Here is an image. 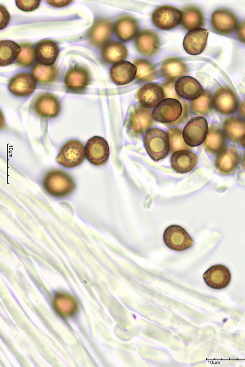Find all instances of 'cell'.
<instances>
[{
  "instance_id": "obj_2",
  "label": "cell",
  "mask_w": 245,
  "mask_h": 367,
  "mask_svg": "<svg viewBox=\"0 0 245 367\" xmlns=\"http://www.w3.org/2000/svg\"><path fill=\"white\" fill-rule=\"evenodd\" d=\"M43 186L49 194L57 198L69 195L75 188L72 177L60 170H52L48 172L43 179Z\"/></svg>"
},
{
  "instance_id": "obj_31",
  "label": "cell",
  "mask_w": 245,
  "mask_h": 367,
  "mask_svg": "<svg viewBox=\"0 0 245 367\" xmlns=\"http://www.w3.org/2000/svg\"><path fill=\"white\" fill-rule=\"evenodd\" d=\"M21 51L20 47L15 42L10 40L0 42V65L6 66L12 64L18 57Z\"/></svg>"
},
{
  "instance_id": "obj_4",
  "label": "cell",
  "mask_w": 245,
  "mask_h": 367,
  "mask_svg": "<svg viewBox=\"0 0 245 367\" xmlns=\"http://www.w3.org/2000/svg\"><path fill=\"white\" fill-rule=\"evenodd\" d=\"M85 157L83 144L77 139L67 141L61 148L56 158L57 161L67 168H74L80 165Z\"/></svg>"
},
{
  "instance_id": "obj_37",
  "label": "cell",
  "mask_w": 245,
  "mask_h": 367,
  "mask_svg": "<svg viewBox=\"0 0 245 367\" xmlns=\"http://www.w3.org/2000/svg\"><path fill=\"white\" fill-rule=\"evenodd\" d=\"M58 298L62 301L61 308L58 313L64 316L72 315L76 309V303L73 298L65 295H58Z\"/></svg>"
},
{
  "instance_id": "obj_8",
  "label": "cell",
  "mask_w": 245,
  "mask_h": 367,
  "mask_svg": "<svg viewBox=\"0 0 245 367\" xmlns=\"http://www.w3.org/2000/svg\"><path fill=\"white\" fill-rule=\"evenodd\" d=\"M85 157L92 165L101 166L108 161L110 151L107 141L102 137L94 136L87 141L85 147Z\"/></svg>"
},
{
  "instance_id": "obj_29",
  "label": "cell",
  "mask_w": 245,
  "mask_h": 367,
  "mask_svg": "<svg viewBox=\"0 0 245 367\" xmlns=\"http://www.w3.org/2000/svg\"><path fill=\"white\" fill-rule=\"evenodd\" d=\"M181 26L187 30L200 28L204 23V18L201 11L196 7L190 5L182 10Z\"/></svg>"
},
{
  "instance_id": "obj_41",
  "label": "cell",
  "mask_w": 245,
  "mask_h": 367,
  "mask_svg": "<svg viewBox=\"0 0 245 367\" xmlns=\"http://www.w3.org/2000/svg\"><path fill=\"white\" fill-rule=\"evenodd\" d=\"M46 1L49 5L55 7H62L66 6L69 5L73 0H46Z\"/></svg>"
},
{
  "instance_id": "obj_10",
  "label": "cell",
  "mask_w": 245,
  "mask_h": 367,
  "mask_svg": "<svg viewBox=\"0 0 245 367\" xmlns=\"http://www.w3.org/2000/svg\"><path fill=\"white\" fill-rule=\"evenodd\" d=\"M212 105L215 110L222 115L233 114L238 107V100L234 92L228 87L220 88L212 99Z\"/></svg>"
},
{
  "instance_id": "obj_45",
  "label": "cell",
  "mask_w": 245,
  "mask_h": 367,
  "mask_svg": "<svg viewBox=\"0 0 245 367\" xmlns=\"http://www.w3.org/2000/svg\"><path fill=\"white\" fill-rule=\"evenodd\" d=\"M243 166L244 169L245 171V154L244 155L243 160Z\"/></svg>"
},
{
  "instance_id": "obj_14",
  "label": "cell",
  "mask_w": 245,
  "mask_h": 367,
  "mask_svg": "<svg viewBox=\"0 0 245 367\" xmlns=\"http://www.w3.org/2000/svg\"><path fill=\"white\" fill-rule=\"evenodd\" d=\"M153 122L151 110L139 105L135 108L131 114L129 126L135 134L141 135L151 127Z\"/></svg>"
},
{
  "instance_id": "obj_19",
  "label": "cell",
  "mask_w": 245,
  "mask_h": 367,
  "mask_svg": "<svg viewBox=\"0 0 245 367\" xmlns=\"http://www.w3.org/2000/svg\"><path fill=\"white\" fill-rule=\"evenodd\" d=\"M175 90L178 96L188 100L197 99L204 92L198 81L189 76L180 77L175 82Z\"/></svg>"
},
{
  "instance_id": "obj_1",
  "label": "cell",
  "mask_w": 245,
  "mask_h": 367,
  "mask_svg": "<svg viewBox=\"0 0 245 367\" xmlns=\"http://www.w3.org/2000/svg\"><path fill=\"white\" fill-rule=\"evenodd\" d=\"M153 118L167 125L182 122L187 115V109L174 98H166L161 101L152 112Z\"/></svg>"
},
{
  "instance_id": "obj_7",
  "label": "cell",
  "mask_w": 245,
  "mask_h": 367,
  "mask_svg": "<svg viewBox=\"0 0 245 367\" xmlns=\"http://www.w3.org/2000/svg\"><path fill=\"white\" fill-rule=\"evenodd\" d=\"M163 237L165 244L169 249L175 251L186 250L194 245V241L187 231L177 225L167 227Z\"/></svg>"
},
{
  "instance_id": "obj_23",
  "label": "cell",
  "mask_w": 245,
  "mask_h": 367,
  "mask_svg": "<svg viewBox=\"0 0 245 367\" xmlns=\"http://www.w3.org/2000/svg\"><path fill=\"white\" fill-rule=\"evenodd\" d=\"M197 157L187 150H182L173 153L171 159L172 168L177 173L184 174L192 171L196 166Z\"/></svg>"
},
{
  "instance_id": "obj_21",
  "label": "cell",
  "mask_w": 245,
  "mask_h": 367,
  "mask_svg": "<svg viewBox=\"0 0 245 367\" xmlns=\"http://www.w3.org/2000/svg\"><path fill=\"white\" fill-rule=\"evenodd\" d=\"M59 52L57 44L49 39L39 41L34 49L35 57L42 65L51 66L56 61Z\"/></svg>"
},
{
  "instance_id": "obj_15",
  "label": "cell",
  "mask_w": 245,
  "mask_h": 367,
  "mask_svg": "<svg viewBox=\"0 0 245 367\" xmlns=\"http://www.w3.org/2000/svg\"><path fill=\"white\" fill-rule=\"evenodd\" d=\"M240 161L237 149L234 146L224 148L215 160V167L221 174L228 175L235 171Z\"/></svg>"
},
{
  "instance_id": "obj_38",
  "label": "cell",
  "mask_w": 245,
  "mask_h": 367,
  "mask_svg": "<svg viewBox=\"0 0 245 367\" xmlns=\"http://www.w3.org/2000/svg\"><path fill=\"white\" fill-rule=\"evenodd\" d=\"M41 1L40 0H15V3L22 11L30 12L38 8Z\"/></svg>"
},
{
  "instance_id": "obj_42",
  "label": "cell",
  "mask_w": 245,
  "mask_h": 367,
  "mask_svg": "<svg viewBox=\"0 0 245 367\" xmlns=\"http://www.w3.org/2000/svg\"><path fill=\"white\" fill-rule=\"evenodd\" d=\"M237 34L238 39L241 42L245 44V22L239 25Z\"/></svg>"
},
{
  "instance_id": "obj_6",
  "label": "cell",
  "mask_w": 245,
  "mask_h": 367,
  "mask_svg": "<svg viewBox=\"0 0 245 367\" xmlns=\"http://www.w3.org/2000/svg\"><path fill=\"white\" fill-rule=\"evenodd\" d=\"M208 131V124L204 117L193 118L188 122L183 129L184 141L190 147L198 146L205 140Z\"/></svg>"
},
{
  "instance_id": "obj_40",
  "label": "cell",
  "mask_w": 245,
  "mask_h": 367,
  "mask_svg": "<svg viewBox=\"0 0 245 367\" xmlns=\"http://www.w3.org/2000/svg\"><path fill=\"white\" fill-rule=\"evenodd\" d=\"M10 20L9 14L6 9L0 5V29H4L8 24Z\"/></svg>"
},
{
  "instance_id": "obj_5",
  "label": "cell",
  "mask_w": 245,
  "mask_h": 367,
  "mask_svg": "<svg viewBox=\"0 0 245 367\" xmlns=\"http://www.w3.org/2000/svg\"><path fill=\"white\" fill-rule=\"evenodd\" d=\"M182 12L174 6L163 5L158 7L152 14L153 23L157 28L165 30L175 28L181 22Z\"/></svg>"
},
{
  "instance_id": "obj_33",
  "label": "cell",
  "mask_w": 245,
  "mask_h": 367,
  "mask_svg": "<svg viewBox=\"0 0 245 367\" xmlns=\"http://www.w3.org/2000/svg\"><path fill=\"white\" fill-rule=\"evenodd\" d=\"M31 72L33 77L38 81L45 83L53 81L57 74V69L54 66L42 64L35 65Z\"/></svg>"
},
{
  "instance_id": "obj_13",
  "label": "cell",
  "mask_w": 245,
  "mask_h": 367,
  "mask_svg": "<svg viewBox=\"0 0 245 367\" xmlns=\"http://www.w3.org/2000/svg\"><path fill=\"white\" fill-rule=\"evenodd\" d=\"M206 284L211 288L222 289L230 282L231 274L229 269L221 264H217L210 267L203 275Z\"/></svg>"
},
{
  "instance_id": "obj_43",
  "label": "cell",
  "mask_w": 245,
  "mask_h": 367,
  "mask_svg": "<svg viewBox=\"0 0 245 367\" xmlns=\"http://www.w3.org/2000/svg\"><path fill=\"white\" fill-rule=\"evenodd\" d=\"M240 112L242 115L245 119V100L242 102L240 106Z\"/></svg>"
},
{
  "instance_id": "obj_17",
  "label": "cell",
  "mask_w": 245,
  "mask_h": 367,
  "mask_svg": "<svg viewBox=\"0 0 245 367\" xmlns=\"http://www.w3.org/2000/svg\"><path fill=\"white\" fill-rule=\"evenodd\" d=\"M136 98L143 107L151 108L156 106L165 97L163 90L156 83L142 86L136 93Z\"/></svg>"
},
{
  "instance_id": "obj_18",
  "label": "cell",
  "mask_w": 245,
  "mask_h": 367,
  "mask_svg": "<svg viewBox=\"0 0 245 367\" xmlns=\"http://www.w3.org/2000/svg\"><path fill=\"white\" fill-rule=\"evenodd\" d=\"M208 31L204 28H196L189 31L185 35L183 46L186 52L192 55L200 54L205 49Z\"/></svg>"
},
{
  "instance_id": "obj_27",
  "label": "cell",
  "mask_w": 245,
  "mask_h": 367,
  "mask_svg": "<svg viewBox=\"0 0 245 367\" xmlns=\"http://www.w3.org/2000/svg\"><path fill=\"white\" fill-rule=\"evenodd\" d=\"M161 72L162 76L167 79L174 80L186 74L188 69L181 59L172 57L168 58L163 62Z\"/></svg>"
},
{
  "instance_id": "obj_30",
  "label": "cell",
  "mask_w": 245,
  "mask_h": 367,
  "mask_svg": "<svg viewBox=\"0 0 245 367\" xmlns=\"http://www.w3.org/2000/svg\"><path fill=\"white\" fill-rule=\"evenodd\" d=\"M223 130L230 139L238 142L245 135V121L237 116L228 117L223 122Z\"/></svg>"
},
{
  "instance_id": "obj_34",
  "label": "cell",
  "mask_w": 245,
  "mask_h": 367,
  "mask_svg": "<svg viewBox=\"0 0 245 367\" xmlns=\"http://www.w3.org/2000/svg\"><path fill=\"white\" fill-rule=\"evenodd\" d=\"M212 99L209 91H204L199 98L191 102V108L194 112L199 115L208 114L211 110Z\"/></svg>"
},
{
  "instance_id": "obj_32",
  "label": "cell",
  "mask_w": 245,
  "mask_h": 367,
  "mask_svg": "<svg viewBox=\"0 0 245 367\" xmlns=\"http://www.w3.org/2000/svg\"><path fill=\"white\" fill-rule=\"evenodd\" d=\"M134 65L137 69L135 79L140 82H149L157 78V72L154 65L148 60L138 59Z\"/></svg>"
},
{
  "instance_id": "obj_22",
  "label": "cell",
  "mask_w": 245,
  "mask_h": 367,
  "mask_svg": "<svg viewBox=\"0 0 245 367\" xmlns=\"http://www.w3.org/2000/svg\"><path fill=\"white\" fill-rule=\"evenodd\" d=\"M136 66L128 61H121L113 65L110 70L112 81L118 85H124L131 82L135 77Z\"/></svg>"
},
{
  "instance_id": "obj_3",
  "label": "cell",
  "mask_w": 245,
  "mask_h": 367,
  "mask_svg": "<svg viewBox=\"0 0 245 367\" xmlns=\"http://www.w3.org/2000/svg\"><path fill=\"white\" fill-rule=\"evenodd\" d=\"M144 145L149 156L155 161L165 158L170 150L168 134L159 128L150 129L146 133Z\"/></svg>"
},
{
  "instance_id": "obj_28",
  "label": "cell",
  "mask_w": 245,
  "mask_h": 367,
  "mask_svg": "<svg viewBox=\"0 0 245 367\" xmlns=\"http://www.w3.org/2000/svg\"><path fill=\"white\" fill-rule=\"evenodd\" d=\"M226 138L222 131L215 125L210 127L204 146L212 154L220 153L225 148Z\"/></svg>"
},
{
  "instance_id": "obj_26",
  "label": "cell",
  "mask_w": 245,
  "mask_h": 367,
  "mask_svg": "<svg viewBox=\"0 0 245 367\" xmlns=\"http://www.w3.org/2000/svg\"><path fill=\"white\" fill-rule=\"evenodd\" d=\"M127 55L128 51L125 46L118 41L107 42L103 45L101 51L103 60L109 64L123 61Z\"/></svg>"
},
{
  "instance_id": "obj_35",
  "label": "cell",
  "mask_w": 245,
  "mask_h": 367,
  "mask_svg": "<svg viewBox=\"0 0 245 367\" xmlns=\"http://www.w3.org/2000/svg\"><path fill=\"white\" fill-rule=\"evenodd\" d=\"M168 135L172 153L179 150L191 149L184 141L181 129L178 128H171L168 131Z\"/></svg>"
},
{
  "instance_id": "obj_44",
  "label": "cell",
  "mask_w": 245,
  "mask_h": 367,
  "mask_svg": "<svg viewBox=\"0 0 245 367\" xmlns=\"http://www.w3.org/2000/svg\"><path fill=\"white\" fill-rule=\"evenodd\" d=\"M242 146L245 148V135L242 137L240 140Z\"/></svg>"
},
{
  "instance_id": "obj_12",
  "label": "cell",
  "mask_w": 245,
  "mask_h": 367,
  "mask_svg": "<svg viewBox=\"0 0 245 367\" xmlns=\"http://www.w3.org/2000/svg\"><path fill=\"white\" fill-rule=\"evenodd\" d=\"M91 76L88 70L84 67L76 65L66 72L64 83L70 91L77 92L83 91L89 84Z\"/></svg>"
},
{
  "instance_id": "obj_11",
  "label": "cell",
  "mask_w": 245,
  "mask_h": 367,
  "mask_svg": "<svg viewBox=\"0 0 245 367\" xmlns=\"http://www.w3.org/2000/svg\"><path fill=\"white\" fill-rule=\"evenodd\" d=\"M213 29L219 34L227 35L234 32L238 24V19L231 11L220 9L213 12L211 18Z\"/></svg>"
},
{
  "instance_id": "obj_20",
  "label": "cell",
  "mask_w": 245,
  "mask_h": 367,
  "mask_svg": "<svg viewBox=\"0 0 245 367\" xmlns=\"http://www.w3.org/2000/svg\"><path fill=\"white\" fill-rule=\"evenodd\" d=\"M160 41L157 34L152 30L140 31L135 40V45L138 51L145 56L154 54L160 47Z\"/></svg>"
},
{
  "instance_id": "obj_16",
  "label": "cell",
  "mask_w": 245,
  "mask_h": 367,
  "mask_svg": "<svg viewBox=\"0 0 245 367\" xmlns=\"http://www.w3.org/2000/svg\"><path fill=\"white\" fill-rule=\"evenodd\" d=\"M35 78L29 73L22 72L13 76L9 81L8 89L14 95L26 97L30 95L36 87Z\"/></svg>"
},
{
  "instance_id": "obj_25",
  "label": "cell",
  "mask_w": 245,
  "mask_h": 367,
  "mask_svg": "<svg viewBox=\"0 0 245 367\" xmlns=\"http://www.w3.org/2000/svg\"><path fill=\"white\" fill-rule=\"evenodd\" d=\"M114 29L119 39L123 42H126L132 40L137 35L139 25L133 17L123 16L116 22Z\"/></svg>"
},
{
  "instance_id": "obj_24",
  "label": "cell",
  "mask_w": 245,
  "mask_h": 367,
  "mask_svg": "<svg viewBox=\"0 0 245 367\" xmlns=\"http://www.w3.org/2000/svg\"><path fill=\"white\" fill-rule=\"evenodd\" d=\"M112 23L109 20L98 21L91 27L89 33V38L92 44L100 46L111 38L113 34Z\"/></svg>"
},
{
  "instance_id": "obj_9",
  "label": "cell",
  "mask_w": 245,
  "mask_h": 367,
  "mask_svg": "<svg viewBox=\"0 0 245 367\" xmlns=\"http://www.w3.org/2000/svg\"><path fill=\"white\" fill-rule=\"evenodd\" d=\"M32 108L40 116L46 118H54L61 110V104L57 97L49 92L38 94L33 100Z\"/></svg>"
},
{
  "instance_id": "obj_39",
  "label": "cell",
  "mask_w": 245,
  "mask_h": 367,
  "mask_svg": "<svg viewBox=\"0 0 245 367\" xmlns=\"http://www.w3.org/2000/svg\"><path fill=\"white\" fill-rule=\"evenodd\" d=\"M175 84L174 80H170L164 81L162 84L161 87L163 90L165 97L176 99L179 98L175 90Z\"/></svg>"
},
{
  "instance_id": "obj_36",
  "label": "cell",
  "mask_w": 245,
  "mask_h": 367,
  "mask_svg": "<svg viewBox=\"0 0 245 367\" xmlns=\"http://www.w3.org/2000/svg\"><path fill=\"white\" fill-rule=\"evenodd\" d=\"M21 51L17 58L18 64L23 67L31 66L34 60V50L32 45L23 44L20 46Z\"/></svg>"
}]
</instances>
